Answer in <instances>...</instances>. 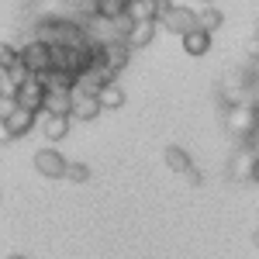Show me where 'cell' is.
<instances>
[{"instance_id":"obj_1","label":"cell","mask_w":259,"mask_h":259,"mask_svg":"<svg viewBox=\"0 0 259 259\" xmlns=\"http://www.w3.org/2000/svg\"><path fill=\"white\" fill-rule=\"evenodd\" d=\"M225 128L239 139V145H252V139H256V132H259V104L249 100V104L232 107L225 114Z\"/></svg>"},{"instance_id":"obj_2","label":"cell","mask_w":259,"mask_h":259,"mask_svg":"<svg viewBox=\"0 0 259 259\" xmlns=\"http://www.w3.org/2000/svg\"><path fill=\"white\" fill-rule=\"evenodd\" d=\"M21 66L31 73V76H45V73H52V45H45V41L31 38L21 45Z\"/></svg>"},{"instance_id":"obj_3","label":"cell","mask_w":259,"mask_h":259,"mask_svg":"<svg viewBox=\"0 0 259 259\" xmlns=\"http://www.w3.org/2000/svg\"><path fill=\"white\" fill-rule=\"evenodd\" d=\"M256 162H259V152L252 145H239L235 152H232V159H228V177L242 183V180H252L256 173Z\"/></svg>"},{"instance_id":"obj_4","label":"cell","mask_w":259,"mask_h":259,"mask_svg":"<svg viewBox=\"0 0 259 259\" xmlns=\"http://www.w3.org/2000/svg\"><path fill=\"white\" fill-rule=\"evenodd\" d=\"M14 100H18V107H24V111H45V100H49V87L38 80V76H31V80L21 87L18 94H14Z\"/></svg>"},{"instance_id":"obj_5","label":"cell","mask_w":259,"mask_h":259,"mask_svg":"<svg viewBox=\"0 0 259 259\" xmlns=\"http://www.w3.org/2000/svg\"><path fill=\"white\" fill-rule=\"evenodd\" d=\"M35 169L49 180H62L69 173V162H66L62 152H56V149L49 145V149H38V152H35Z\"/></svg>"},{"instance_id":"obj_6","label":"cell","mask_w":259,"mask_h":259,"mask_svg":"<svg viewBox=\"0 0 259 259\" xmlns=\"http://www.w3.org/2000/svg\"><path fill=\"white\" fill-rule=\"evenodd\" d=\"M162 28L183 38V35H190V31L197 28V14H194L190 7H173V11L162 14Z\"/></svg>"},{"instance_id":"obj_7","label":"cell","mask_w":259,"mask_h":259,"mask_svg":"<svg viewBox=\"0 0 259 259\" xmlns=\"http://www.w3.org/2000/svg\"><path fill=\"white\" fill-rule=\"evenodd\" d=\"M100 111H104V107H100V100H97V97L73 94V114H69V118H76V121H94Z\"/></svg>"},{"instance_id":"obj_8","label":"cell","mask_w":259,"mask_h":259,"mask_svg":"<svg viewBox=\"0 0 259 259\" xmlns=\"http://www.w3.org/2000/svg\"><path fill=\"white\" fill-rule=\"evenodd\" d=\"M156 38V21H142V24H132V31L124 35V41H128V49L135 52V49H145L149 41Z\"/></svg>"},{"instance_id":"obj_9","label":"cell","mask_w":259,"mask_h":259,"mask_svg":"<svg viewBox=\"0 0 259 259\" xmlns=\"http://www.w3.org/2000/svg\"><path fill=\"white\" fill-rule=\"evenodd\" d=\"M35 121H38V114H35V111H24V107H18V111L7 118V124H11V135H14V139H24V135L35 128Z\"/></svg>"},{"instance_id":"obj_10","label":"cell","mask_w":259,"mask_h":259,"mask_svg":"<svg viewBox=\"0 0 259 259\" xmlns=\"http://www.w3.org/2000/svg\"><path fill=\"white\" fill-rule=\"evenodd\" d=\"M162 159H166V166H169L173 173H187V169H194V162H190V156H187V149H180V145H166Z\"/></svg>"},{"instance_id":"obj_11","label":"cell","mask_w":259,"mask_h":259,"mask_svg":"<svg viewBox=\"0 0 259 259\" xmlns=\"http://www.w3.org/2000/svg\"><path fill=\"white\" fill-rule=\"evenodd\" d=\"M207 49H211V35H207V31L194 28L190 35H183V52H190V56H204Z\"/></svg>"},{"instance_id":"obj_12","label":"cell","mask_w":259,"mask_h":259,"mask_svg":"<svg viewBox=\"0 0 259 259\" xmlns=\"http://www.w3.org/2000/svg\"><path fill=\"white\" fill-rule=\"evenodd\" d=\"M66 132H69V118H52V114H45V121H41V135H45L49 142L66 139Z\"/></svg>"},{"instance_id":"obj_13","label":"cell","mask_w":259,"mask_h":259,"mask_svg":"<svg viewBox=\"0 0 259 259\" xmlns=\"http://www.w3.org/2000/svg\"><path fill=\"white\" fill-rule=\"evenodd\" d=\"M221 24H225V14H221L218 7H204V11L197 14V28H200V31H207V35H214Z\"/></svg>"},{"instance_id":"obj_14","label":"cell","mask_w":259,"mask_h":259,"mask_svg":"<svg viewBox=\"0 0 259 259\" xmlns=\"http://www.w3.org/2000/svg\"><path fill=\"white\" fill-rule=\"evenodd\" d=\"M100 107H107V111H118L121 104H124V90H121L118 83H107L104 90H100Z\"/></svg>"},{"instance_id":"obj_15","label":"cell","mask_w":259,"mask_h":259,"mask_svg":"<svg viewBox=\"0 0 259 259\" xmlns=\"http://www.w3.org/2000/svg\"><path fill=\"white\" fill-rule=\"evenodd\" d=\"M18 66H21V49L7 45V41H0V69L11 73V69H18Z\"/></svg>"},{"instance_id":"obj_16","label":"cell","mask_w":259,"mask_h":259,"mask_svg":"<svg viewBox=\"0 0 259 259\" xmlns=\"http://www.w3.org/2000/svg\"><path fill=\"white\" fill-rule=\"evenodd\" d=\"M66 180H73V183H87V180H90V166H83V162H69Z\"/></svg>"},{"instance_id":"obj_17","label":"cell","mask_w":259,"mask_h":259,"mask_svg":"<svg viewBox=\"0 0 259 259\" xmlns=\"http://www.w3.org/2000/svg\"><path fill=\"white\" fill-rule=\"evenodd\" d=\"M183 177L190 180V183H194V187H200V183H204V177H200V169H197V166H194V169H187V173H183Z\"/></svg>"},{"instance_id":"obj_18","label":"cell","mask_w":259,"mask_h":259,"mask_svg":"<svg viewBox=\"0 0 259 259\" xmlns=\"http://www.w3.org/2000/svg\"><path fill=\"white\" fill-rule=\"evenodd\" d=\"M11 139H14V135H11V124L0 118V142H11Z\"/></svg>"},{"instance_id":"obj_19","label":"cell","mask_w":259,"mask_h":259,"mask_svg":"<svg viewBox=\"0 0 259 259\" xmlns=\"http://www.w3.org/2000/svg\"><path fill=\"white\" fill-rule=\"evenodd\" d=\"M252 245H256V249H259V232H252Z\"/></svg>"},{"instance_id":"obj_20","label":"cell","mask_w":259,"mask_h":259,"mask_svg":"<svg viewBox=\"0 0 259 259\" xmlns=\"http://www.w3.org/2000/svg\"><path fill=\"white\" fill-rule=\"evenodd\" d=\"M252 180H256V183H259V162H256V173H252Z\"/></svg>"},{"instance_id":"obj_21","label":"cell","mask_w":259,"mask_h":259,"mask_svg":"<svg viewBox=\"0 0 259 259\" xmlns=\"http://www.w3.org/2000/svg\"><path fill=\"white\" fill-rule=\"evenodd\" d=\"M204 7H214V0H204Z\"/></svg>"},{"instance_id":"obj_22","label":"cell","mask_w":259,"mask_h":259,"mask_svg":"<svg viewBox=\"0 0 259 259\" xmlns=\"http://www.w3.org/2000/svg\"><path fill=\"white\" fill-rule=\"evenodd\" d=\"M256 38H259V21H256Z\"/></svg>"},{"instance_id":"obj_23","label":"cell","mask_w":259,"mask_h":259,"mask_svg":"<svg viewBox=\"0 0 259 259\" xmlns=\"http://www.w3.org/2000/svg\"><path fill=\"white\" fill-rule=\"evenodd\" d=\"M11 259H24V256H11Z\"/></svg>"},{"instance_id":"obj_24","label":"cell","mask_w":259,"mask_h":259,"mask_svg":"<svg viewBox=\"0 0 259 259\" xmlns=\"http://www.w3.org/2000/svg\"><path fill=\"white\" fill-rule=\"evenodd\" d=\"M0 100H4V97H0Z\"/></svg>"}]
</instances>
